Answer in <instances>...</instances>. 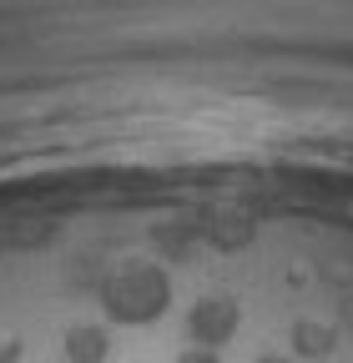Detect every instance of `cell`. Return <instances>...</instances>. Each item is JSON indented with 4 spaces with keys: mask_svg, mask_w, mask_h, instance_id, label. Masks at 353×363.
Listing matches in <instances>:
<instances>
[{
    "mask_svg": "<svg viewBox=\"0 0 353 363\" xmlns=\"http://www.w3.org/2000/svg\"><path fill=\"white\" fill-rule=\"evenodd\" d=\"M252 363H303V358L298 353H257Z\"/></svg>",
    "mask_w": 353,
    "mask_h": 363,
    "instance_id": "obj_1",
    "label": "cell"
}]
</instances>
